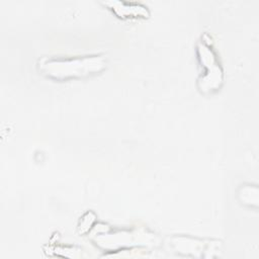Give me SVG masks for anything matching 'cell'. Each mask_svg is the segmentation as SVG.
<instances>
[{
  "instance_id": "6da1fadb",
  "label": "cell",
  "mask_w": 259,
  "mask_h": 259,
  "mask_svg": "<svg viewBox=\"0 0 259 259\" xmlns=\"http://www.w3.org/2000/svg\"><path fill=\"white\" fill-rule=\"evenodd\" d=\"M42 65V70L48 76L56 79H66L96 72L103 67V62L98 58H84L69 61H50Z\"/></svg>"
},
{
  "instance_id": "7a4b0ae2",
  "label": "cell",
  "mask_w": 259,
  "mask_h": 259,
  "mask_svg": "<svg viewBox=\"0 0 259 259\" xmlns=\"http://www.w3.org/2000/svg\"><path fill=\"white\" fill-rule=\"evenodd\" d=\"M119 18H146L150 15L148 8L145 5L133 2H123L117 0L102 2Z\"/></svg>"
}]
</instances>
